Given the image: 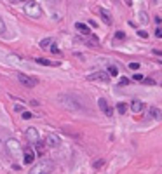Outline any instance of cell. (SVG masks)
Listing matches in <instances>:
<instances>
[{
	"label": "cell",
	"mask_w": 162,
	"mask_h": 174,
	"mask_svg": "<svg viewBox=\"0 0 162 174\" xmlns=\"http://www.w3.org/2000/svg\"><path fill=\"white\" fill-rule=\"evenodd\" d=\"M18 75V80H19L25 87H28V89H31V87H35L37 84H39V80L35 78V77H30V75H25V73H16Z\"/></svg>",
	"instance_id": "cell-4"
},
{
	"label": "cell",
	"mask_w": 162,
	"mask_h": 174,
	"mask_svg": "<svg viewBox=\"0 0 162 174\" xmlns=\"http://www.w3.org/2000/svg\"><path fill=\"white\" fill-rule=\"evenodd\" d=\"M35 157H37V153H35V150H33V148H30V146L23 148V164H25V165L33 164V162H35Z\"/></svg>",
	"instance_id": "cell-5"
},
{
	"label": "cell",
	"mask_w": 162,
	"mask_h": 174,
	"mask_svg": "<svg viewBox=\"0 0 162 174\" xmlns=\"http://www.w3.org/2000/svg\"><path fill=\"white\" fill-rule=\"evenodd\" d=\"M35 61L42 64V66H59V61H49V59H45V58H37Z\"/></svg>",
	"instance_id": "cell-14"
},
{
	"label": "cell",
	"mask_w": 162,
	"mask_h": 174,
	"mask_svg": "<svg viewBox=\"0 0 162 174\" xmlns=\"http://www.w3.org/2000/svg\"><path fill=\"white\" fill-rule=\"evenodd\" d=\"M35 150H37V152H35L37 155L44 157V152H45V148H44V143H42V141H39V143L35 144Z\"/></svg>",
	"instance_id": "cell-17"
},
{
	"label": "cell",
	"mask_w": 162,
	"mask_h": 174,
	"mask_svg": "<svg viewBox=\"0 0 162 174\" xmlns=\"http://www.w3.org/2000/svg\"><path fill=\"white\" fill-rule=\"evenodd\" d=\"M108 75H113V77H117V75H119V68H117V66H115V64H108Z\"/></svg>",
	"instance_id": "cell-19"
},
{
	"label": "cell",
	"mask_w": 162,
	"mask_h": 174,
	"mask_svg": "<svg viewBox=\"0 0 162 174\" xmlns=\"http://www.w3.org/2000/svg\"><path fill=\"white\" fill-rule=\"evenodd\" d=\"M148 117L153 118V120H161V118H162V110H161V108L152 106V108H148Z\"/></svg>",
	"instance_id": "cell-12"
},
{
	"label": "cell",
	"mask_w": 162,
	"mask_h": 174,
	"mask_svg": "<svg viewBox=\"0 0 162 174\" xmlns=\"http://www.w3.org/2000/svg\"><path fill=\"white\" fill-rule=\"evenodd\" d=\"M49 49H51V52H52V54H61V51L58 49V45H56V44H52V45L49 47Z\"/></svg>",
	"instance_id": "cell-23"
},
{
	"label": "cell",
	"mask_w": 162,
	"mask_h": 174,
	"mask_svg": "<svg viewBox=\"0 0 162 174\" xmlns=\"http://www.w3.org/2000/svg\"><path fill=\"white\" fill-rule=\"evenodd\" d=\"M162 23V18H159V16H157V18H155V24H161Z\"/></svg>",
	"instance_id": "cell-34"
},
{
	"label": "cell",
	"mask_w": 162,
	"mask_h": 174,
	"mask_svg": "<svg viewBox=\"0 0 162 174\" xmlns=\"http://www.w3.org/2000/svg\"><path fill=\"white\" fill-rule=\"evenodd\" d=\"M84 42H85V44H89L91 47H98V45H100V39H98V37H94V35L84 37Z\"/></svg>",
	"instance_id": "cell-15"
},
{
	"label": "cell",
	"mask_w": 162,
	"mask_h": 174,
	"mask_svg": "<svg viewBox=\"0 0 162 174\" xmlns=\"http://www.w3.org/2000/svg\"><path fill=\"white\" fill-rule=\"evenodd\" d=\"M138 35H140L141 39H148V33H146L145 30H140V31H138Z\"/></svg>",
	"instance_id": "cell-27"
},
{
	"label": "cell",
	"mask_w": 162,
	"mask_h": 174,
	"mask_svg": "<svg viewBox=\"0 0 162 174\" xmlns=\"http://www.w3.org/2000/svg\"><path fill=\"white\" fill-rule=\"evenodd\" d=\"M103 164H105V160H96V162L92 164V167H94V169H100V167H103Z\"/></svg>",
	"instance_id": "cell-24"
},
{
	"label": "cell",
	"mask_w": 162,
	"mask_h": 174,
	"mask_svg": "<svg viewBox=\"0 0 162 174\" xmlns=\"http://www.w3.org/2000/svg\"><path fill=\"white\" fill-rule=\"evenodd\" d=\"M129 108H131L132 113H141L145 108H146V104L143 101H140V99H134V101H131V104H129Z\"/></svg>",
	"instance_id": "cell-11"
},
{
	"label": "cell",
	"mask_w": 162,
	"mask_h": 174,
	"mask_svg": "<svg viewBox=\"0 0 162 174\" xmlns=\"http://www.w3.org/2000/svg\"><path fill=\"white\" fill-rule=\"evenodd\" d=\"M75 28L80 31L84 37H89V35H92L91 30H89V26H87V24H84V23H77V24H75Z\"/></svg>",
	"instance_id": "cell-13"
},
{
	"label": "cell",
	"mask_w": 162,
	"mask_h": 174,
	"mask_svg": "<svg viewBox=\"0 0 162 174\" xmlns=\"http://www.w3.org/2000/svg\"><path fill=\"white\" fill-rule=\"evenodd\" d=\"M5 148H7V152H9L12 157H16L19 152H23L21 146H19V143H18L16 139H7V141H5Z\"/></svg>",
	"instance_id": "cell-6"
},
{
	"label": "cell",
	"mask_w": 162,
	"mask_h": 174,
	"mask_svg": "<svg viewBox=\"0 0 162 174\" xmlns=\"http://www.w3.org/2000/svg\"><path fill=\"white\" fill-rule=\"evenodd\" d=\"M98 106H100V110L105 113V117H113V108L110 106V103L106 101L105 98H100V99H98Z\"/></svg>",
	"instance_id": "cell-7"
},
{
	"label": "cell",
	"mask_w": 162,
	"mask_h": 174,
	"mask_svg": "<svg viewBox=\"0 0 162 174\" xmlns=\"http://www.w3.org/2000/svg\"><path fill=\"white\" fill-rule=\"evenodd\" d=\"M87 80H101V82H108L110 80V75L106 72H94V73H91V75H87Z\"/></svg>",
	"instance_id": "cell-9"
},
{
	"label": "cell",
	"mask_w": 162,
	"mask_h": 174,
	"mask_svg": "<svg viewBox=\"0 0 162 174\" xmlns=\"http://www.w3.org/2000/svg\"><path fill=\"white\" fill-rule=\"evenodd\" d=\"M25 134H26V139H28L31 144H37L39 141H40V138H39V131H37L35 127H28Z\"/></svg>",
	"instance_id": "cell-8"
},
{
	"label": "cell",
	"mask_w": 162,
	"mask_h": 174,
	"mask_svg": "<svg viewBox=\"0 0 162 174\" xmlns=\"http://www.w3.org/2000/svg\"><path fill=\"white\" fill-rule=\"evenodd\" d=\"M21 118H25V120H30V118H33V115H31L30 112H23V117Z\"/></svg>",
	"instance_id": "cell-26"
},
{
	"label": "cell",
	"mask_w": 162,
	"mask_h": 174,
	"mask_svg": "<svg viewBox=\"0 0 162 174\" xmlns=\"http://www.w3.org/2000/svg\"><path fill=\"white\" fill-rule=\"evenodd\" d=\"M127 84H129V78L122 77V78H120V85H127Z\"/></svg>",
	"instance_id": "cell-32"
},
{
	"label": "cell",
	"mask_w": 162,
	"mask_h": 174,
	"mask_svg": "<svg viewBox=\"0 0 162 174\" xmlns=\"http://www.w3.org/2000/svg\"><path fill=\"white\" fill-rule=\"evenodd\" d=\"M155 37H157V39H162V28H157V30H155Z\"/></svg>",
	"instance_id": "cell-31"
},
{
	"label": "cell",
	"mask_w": 162,
	"mask_h": 174,
	"mask_svg": "<svg viewBox=\"0 0 162 174\" xmlns=\"http://www.w3.org/2000/svg\"><path fill=\"white\" fill-rule=\"evenodd\" d=\"M52 44H54V39H44L40 42V47L42 49H47V47H51Z\"/></svg>",
	"instance_id": "cell-18"
},
{
	"label": "cell",
	"mask_w": 162,
	"mask_h": 174,
	"mask_svg": "<svg viewBox=\"0 0 162 174\" xmlns=\"http://www.w3.org/2000/svg\"><path fill=\"white\" fill-rule=\"evenodd\" d=\"M115 39H117V40H124V39H126V33H124V31H115Z\"/></svg>",
	"instance_id": "cell-22"
},
{
	"label": "cell",
	"mask_w": 162,
	"mask_h": 174,
	"mask_svg": "<svg viewBox=\"0 0 162 174\" xmlns=\"http://www.w3.org/2000/svg\"><path fill=\"white\" fill-rule=\"evenodd\" d=\"M140 21H141L143 24L148 23V16H146V12H141V14H140Z\"/></svg>",
	"instance_id": "cell-21"
},
{
	"label": "cell",
	"mask_w": 162,
	"mask_h": 174,
	"mask_svg": "<svg viewBox=\"0 0 162 174\" xmlns=\"http://www.w3.org/2000/svg\"><path fill=\"white\" fill-rule=\"evenodd\" d=\"M117 112L120 113V115H124V113L127 112V104H126V103H119V104H117Z\"/></svg>",
	"instance_id": "cell-20"
},
{
	"label": "cell",
	"mask_w": 162,
	"mask_h": 174,
	"mask_svg": "<svg viewBox=\"0 0 162 174\" xmlns=\"http://www.w3.org/2000/svg\"><path fill=\"white\" fill-rule=\"evenodd\" d=\"M52 169H54L52 160H40V162H37L31 167L28 174H51Z\"/></svg>",
	"instance_id": "cell-2"
},
{
	"label": "cell",
	"mask_w": 162,
	"mask_h": 174,
	"mask_svg": "<svg viewBox=\"0 0 162 174\" xmlns=\"http://www.w3.org/2000/svg\"><path fill=\"white\" fill-rule=\"evenodd\" d=\"M143 84H146V85H153V84H155V80H153V78H145V80H143Z\"/></svg>",
	"instance_id": "cell-30"
},
{
	"label": "cell",
	"mask_w": 162,
	"mask_h": 174,
	"mask_svg": "<svg viewBox=\"0 0 162 174\" xmlns=\"http://www.w3.org/2000/svg\"><path fill=\"white\" fill-rule=\"evenodd\" d=\"M14 112H21L23 113V106H21V104H14Z\"/></svg>",
	"instance_id": "cell-33"
},
{
	"label": "cell",
	"mask_w": 162,
	"mask_h": 174,
	"mask_svg": "<svg viewBox=\"0 0 162 174\" xmlns=\"http://www.w3.org/2000/svg\"><path fill=\"white\" fill-rule=\"evenodd\" d=\"M58 103L66 110H82V103L77 96L73 94H59L58 96Z\"/></svg>",
	"instance_id": "cell-1"
},
{
	"label": "cell",
	"mask_w": 162,
	"mask_h": 174,
	"mask_svg": "<svg viewBox=\"0 0 162 174\" xmlns=\"http://www.w3.org/2000/svg\"><path fill=\"white\" fill-rule=\"evenodd\" d=\"M45 144H47V146H51V148H58V146L61 144V139L58 138V134L49 133L47 136H45Z\"/></svg>",
	"instance_id": "cell-10"
},
{
	"label": "cell",
	"mask_w": 162,
	"mask_h": 174,
	"mask_svg": "<svg viewBox=\"0 0 162 174\" xmlns=\"http://www.w3.org/2000/svg\"><path fill=\"white\" fill-rule=\"evenodd\" d=\"M129 68L131 70H138L140 68V63H129Z\"/></svg>",
	"instance_id": "cell-28"
},
{
	"label": "cell",
	"mask_w": 162,
	"mask_h": 174,
	"mask_svg": "<svg viewBox=\"0 0 162 174\" xmlns=\"http://www.w3.org/2000/svg\"><path fill=\"white\" fill-rule=\"evenodd\" d=\"M2 33H5V24H4V21L0 18V35H2Z\"/></svg>",
	"instance_id": "cell-29"
},
{
	"label": "cell",
	"mask_w": 162,
	"mask_h": 174,
	"mask_svg": "<svg viewBox=\"0 0 162 174\" xmlns=\"http://www.w3.org/2000/svg\"><path fill=\"white\" fill-rule=\"evenodd\" d=\"M25 12H26L30 18H35V19L42 18V7H40L39 2H26V4H25Z\"/></svg>",
	"instance_id": "cell-3"
},
{
	"label": "cell",
	"mask_w": 162,
	"mask_h": 174,
	"mask_svg": "<svg viewBox=\"0 0 162 174\" xmlns=\"http://www.w3.org/2000/svg\"><path fill=\"white\" fill-rule=\"evenodd\" d=\"M100 16L103 18V21H105L106 24H111V16L108 14V10H106V9H103V7H101V9H100Z\"/></svg>",
	"instance_id": "cell-16"
},
{
	"label": "cell",
	"mask_w": 162,
	"mask_h": 174,
	"mask_svg": "<svg viewBox=\"0 0 162 174\" xmlns=\"http://www.w3.org/2000/svg\"><path fill=\"white\" fill-rule=\"evenodd\" d=\"M132 78H134V80H138V82H143V80H145V77H143L141 73H134V77H132Z\"/></svg>",
	"instance_id": "cell-25"
}]
</instances>
